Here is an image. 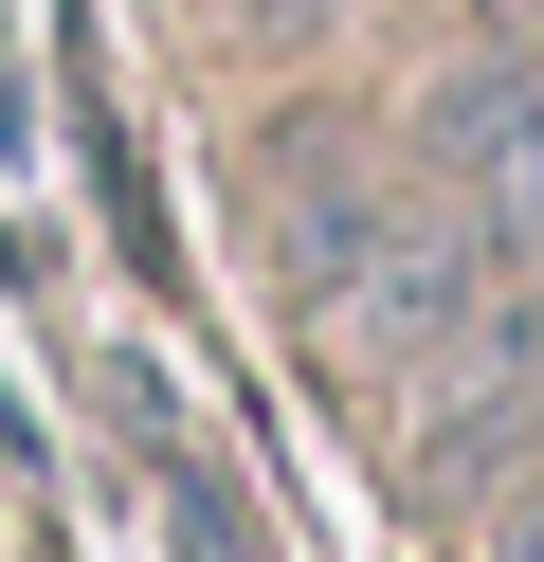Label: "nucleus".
Here are the masks:
<instances>
[{
	"instance_id": "obj_4",
	"label": "nucleus",
	"mask_w": 544,
	"mask_h": 562,
	"mask_svg": "<svg viewBox=\"0 0 544 562\" xmlns=\"http://www.w3.org/2000/svg\"><path fill=\"white\" fill-rule=\"evenodd\" d=\"M490 562H544V508H508V526H490Z\"/></svg>"
},
{
	"instance_id": "obj_1",
	"label": "nucleus",
	"mask_w": 544,
	"mask_h": 562,
	"mask_svg": "<svg viewBox=\"0 0 544 562\" xmlns=\"http://www.w3.org/2000/svg\"><path fill=\"white\" fill-rule=\"evenodd\" d=\"M254 182H273V255H290V291H309V308H363V272H381L399 200L363 182L345 146H309V127H290V146L254 164Z\"/></svg>"
},
{
	"instance_id": "obj_5",
	"label": "nucleus",
	"mask_w": 544,
	"mask_h": 562,
	"mask_svg": "<svg viewBox=\"0 0 544 562\" xmlns=\"http://www.w3.org/2000/svg\"><path fill=\"white\" fill-rule=\"evenodd\" d=\"M0 164H19V55H0Z\"/></svg>"
},
{
	"instance_id": "obj_2",
	"label": "nucleus",
	"mask_w": 544,
	"mask_h": 562,
	"mask_svg": "<svg viewBox=\"0 0 544 562\" xmlns=\"http://www.w3.org/2000/svg\"><path fill=\"white\" fill-rule=\"evenodd\" d=\"M55 91H73V164H91V218H109V255L164 291V272H181V236H164V182H145V127H127V91H109L91 19H55Z\"/></svg>"
},
{
	"instance_id": "obj_3",
	"label": "nucleus",
	"mask_w": 544,
	"mask_h": 562,
	"mask_svg": "<svg viewBox=\"0 0 544 562\" xmlns=\"http://www.w3.org/2000/svg\"><path fill=\"white\" fill-rule=\"evenodd\" d=\"M218 19H236V37H326L345 0H218Z\"/></svg>"
}]
</instances>
